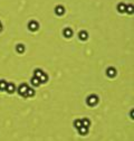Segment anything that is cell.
Here are the masks:
<instances>
[{
  "mask_svg": "<svg viewBox=\"0 0 134 141\" xmlns=\"http://www.w3.org/2000/svg\"><path fill=\"white\" fill-rule=\"evenodd\" d=\"M97 103H98V98H97V95H89L87 98V104L88 105H91V107H94V105H96Z\"/></svg>",
  "mask_w": 134,
  "mask_h": 141,
  "instance_id": "1",
  "label": "cell"
},
{
  "mask_svg": "<svg viewBox=\"0 0 134 141\" xmlns=\"http://www.w3.org/2000/svg\"><path fill=\"white\" fill-rule=\"evenodd\" d=\"M27 90H28V85H27V84H21V85L18 87V93H19V95H21V96L27 98Z\"/></svg>",
  "mask_w": 134,
  "mask_h": 141,
  "instance_id": "2",
  "label": "cell"
},
{
  "mask_svg": "<svg viewBox=\"0 0 134 141\" xmlns=\"http://www.w3.org/2000/svg\"><path fill=\"white\" fill-rule=\"evenodd\" d=\"M6 91L8 92L9 94H13L15 91H16V86L13 83H8L7 84V87H6Z\"/></svg>",
  "mask_w": 134,
  "mask_h": 141,
  "instance_id": "3",
  "label": "cell"
},
{
  "mask_svg": "<svg viewBox=\"0 0 134 141\" xmlns=\"http://www.w3.org/2000/svg\"><path fill=\"white\" fill-rule=\"evenodd\" d=\"M106 74H107L109 77H114L116 75V69L114 68V67H109L107 71H106Z\"/></svg>",
  "mask_w": 134,
  "mask_h": 141,
  "instance_id": "4",
  "label": "cell"
},
{
  "mask_svg": "<svg viewBox=\"0 0 134 141\" xmlns=\"http://www.w3.org/2000/svg\"><path fill=\"white\" fill-rule=\"evenodd\" d=\"M28 27H29V30H31V31H36V30H38L39 25H38L36 21H31V22H29Z\"/></svg>",
  "mask_w": 134,
  "mask_h": 141,
  "instance_id": "5",
  "label": "cell"
},
{
  "mask_svg": "<svg viewBox=\"0 0 134 141\" xmlns=\"http://www.w3.org/2000/svg\"><path fill=\"white\" fill-rule=\"evenodd\" d=\"M55 13H56V15H58V16H62L65 13V9H64L63 6H57L55 8Z\"/></svg>",
  "mask_w": 134,
  "mask_h": 141,
  "instance_id": "6",
  "label": "cell"
},
{
  "mask_svg": "<svg viewBox=\"0 0 134 141\" xmlns=\"http://www.w3.org/2000/svg\"><path fill=\"white\" fill-rule=\"evenodd\" d=\"M64 36L67 37V38H71V36H73V31H71V28H65L64 29Z\"/></svg>",
  "mask_w": 134,
  "mask_h": 141,
  "instance_id": "7",
  "label": "cell"
},
{
  "mask_svg": "<svg viewBox=\"0 0 134 141\" xmlns=\"http://www.w3.org/2000/svg\"><path fill=\"white\" fill-rule=\"evenodd\" d=\"M78 36H80V40H86V39H87V37H88V34L87 33H86V31H80V35H78Z\"/></svg>",
  "mask_w": 134,
  "mask_h": 141,
  "instance_id": "8",
  "label": "cell"
},
{
  "mask_svg": "<svg viewBox=\"0 0 134 141\" xmlns=\"http://www.w3.org/2000/svg\"><path fill=\"white\" fill-rule=\"evenodd\" d=\"M78 130H80V133L82 136H86L88 133V128H86V127H80Z\"/></svg>",
  "mask_w": 134,
  "mask_h": 141,
  "instance_id": "9",
  "label": "cell"
},
{
  "mask_svg": "<svg viewBox=\"0 0 134 141\" xmlns=\"http://www.w3.org/2000/svg\"><path fill=\"white\" fill-rule=\"evenodd\" d=\"M31 84H33L34 86H38L39 84H40V81H39V78H37V77L34 76L33 78H31Z\"/></svg>",
  "mask_w": 134,
  "mask_h": 141,
  "instance_id": "10",
  "label": "cell"
},
{
  "mask_svg": "<svg viewBox=\"0 0 134 141\" xmlns=\"http://www.w3.org/2000/svg\"><path fill=\"white\" fill-rule=\"evenodd\" d=\"M125 8H126V6L124 4H120L118 6H117V10H118V13H124V11H125Z\"/></svg>",
  "mask_w": 134,
  "mask_h": 141,
  "instance_id": "11",
  "label": "cell"
},
{
  "mask_svg": "<svg viewBox=\"0 0 134 141\" xmlns=\"http://www.w3.org/2000/svg\"><path fill=\"white\" fill-rule=\"evenodd\" d=\"M7 84H8V83L6 81H0V91H6Z\"/></svg>",
  "mask_w": 134,
  "mask_h": 141,
  "instance_id": "12",
  "label": "cell"
},
{
  "mask_svg": "<svg viewBox=\"0 0 134 141\" xmlns=\"http://www.w3.org/2000/svg\"><path fill=\"white\" fill-rule=\"evenodd\" d=\"M47 80H48V76H47L45 73H42V75L39 77V81H40V83H46Z\"/></svg>",
  "mask_w": 134,
  "mask_h": 141,
  "instance_id": "13",
  "label": "cell"
},
{
  "mask_svg": "<svg viewBox=\"0 0 134 141\" xmlns=\"http://www.w3.org/2000/svg\"><path fill=\"white\" fill-rule=\"evenodd\" d=\"M82 124H83V127L88 128V127L91 125V121H89L88 119H83V120H82Z\"/></svg>",
  "mask_w": 134,
  "mask_h": 141,
  "instance_id": "14",
  "label": "cell"
},
{
  "mask_svg": "<svg viewBox=\"0 0 134 141\" xmlns=\"http://www.w3.org/2000/svg\"><path fill=\"white\" fill-rule=\"evenodd\" d=\"M74 125H75V128H77V129H80V127H83L82 120H76V121H74Z\"/></svg>",
  "mask_w": 134,
  "mask_h": 141,
  "instance_id": "15",
  "label": "cell"
},
{
  "mask_svg": "<svg viewBox=\"0 0 134 141\" xmlns=\"http://www.w3.org/2000/svg\"><path fill=\"white\" fill-rule=\"evenodd\" d=\"M42 73H44V72H42V69H36V71H35V75H34V76L37 77V78H39V77L42 75Z\"/></svg>",
  "mask_w": 134,
  "mask_h": 141,
  "instance_id": "16",
  "label": "cell"
},
{
  "mask_svg": "<svg viewBox=\"0 0 134 141\" xmlns=\"http://www.w3.org/2000/svg\"><path fill=\"white\" fill-rule=\"evenodd\" d=\"M17 51H18V53H24V51H25V46H24V45H20V44L17 45Z\"/></svg>",
  "mask_w": 134,
  "mask_h": 141,
  "instance_id": "17",
  "label": "cell"
},
{
  "mask_svg": "<svg viewBox=\"0 0 134 141\" xmlns=\"http://www.w3.org/2000/svg\"><path fill=\"white\" fill-rule=\"evenodd\" d=\"M34 95H35V90L28 87V90H27V96H34Z\"/></svg>",
  "mask_w": 134,
  "mask_h": 141,
  "instance_id": "18",
  "label": "cell"
},
{
  "mask_svg": "<svg viewBox=\"0 0 134 141\" xmlns=\"http://www.w3.org/2000/svg\"><path fill=\"white\" fill-rule=\"evenodd\" d=\"M125 11H126V13H133V6H132V4H130V6H126Z\"/></svg>",
  "mask_w": 134,
  "mask_h": 141,
  "instance_id": "19",
  "label": "cell"
},
{
  "mask_svg": "<svg viewBox=\"0 0 134 141\" xmlns=\"http://www.w3.org/2000/svg\"><path fill=\"white\" fill-rule=\"evenodd\" d=\"M1 30H2V25L0 24V31H1Z\"/></svg>",
  "mask_w": 134,
  "mask_h": 141,
  "instance_id": "20",
  "label": "cell"
}]
</instances>
